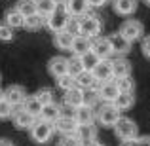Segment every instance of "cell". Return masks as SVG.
Here are the masks:
<instances>
[{"mask_svg": "<svg viewBox=\"0 0 150 146\" xmlns=\"http://www.w3.org/2000/svg\"><path fill=\"white\" fill-rule=\"evenodd\" d=\"M122 112L112 104V102H101L95 108V123H99L105 129H112L116 121L120 120Z\"/></svg>", "mask_w": 150, "mask_h": 146, "instance_id": "obj_1", "label": "cell"}, {"mask_svg": "<svg viewBox=\"0 0 150 146\" xmlns=\"http://www.w3.org/2000/svg\"><path fill=\"white\" fill-rule=\"evenodd\" d=\"M118 34L133 46L135 42L143 40L146 32H144V25L139 21V19H125V21H122L120 29H118Z\"/></svg>", "mask_w": 150, "mask_h": 146, "instance_id": "obj_2", "label": "cell"}, {"mask_svg": "<svg viewBox=\"0 0 150 146\" xmlns=\"http://www.w3.org/2000/svg\"><path fill=\"white\" fill-rule=\"evenodd\" d=\"M112 131H114V135H116V139L120 140V142H124V140H131V139H135V137H139V125H137L135 120H131V118L120 116V120L116 121Z\"/></svg>", "mask_w": 150, "mask_h": 146, "instance_id": "obj_3", "label": "cell"}, {"mask_svg": "<svg viewBox=\"0 0 150 146\" xmlns=\"http://www.w3.org/2000/svg\"><path fill=\"white\" fill-rule=\"evenodd\" d=\"M101 29H103V23L97 15L86 13L82 17H78V34H82V36H88L93 40L101 34Z\"/></svg>", "mask_w": 150, "mask_h": 146, "instance_id": "obj_4", "label": "cell"}, {"mask_svg": "<svg viewBox=\"0 0 150 146\" xmlns=\"http://www.w3.org/2000/svg\"><path fill=\"white\" fill-rule=\"evenodd\" d=\"M29 133H30V139L36 144H48L51 140V137H53V133H55V127H53V123L44 121V120L38 118V120L34 121V125L29 129Z\"/></svg>", "mask_w": 150, "mask_h": 146, "instance_id": "obj_5", "label": "cell"}, {"mask_svg": "<svg viewBox=\"0 0 150 146\" xmlns=\"http://www.w3.org/2000/svg\"><path fill=\"white\" fill-rule=\"evenodd\" d=\"M69 19L70 15L65 11V8L59 6L57 10L53 11V13L50 15V17H46V29H50L51 32H61V30L67 29V25H69Z\"/></svg>", "mask_w": 150, "mask_h": 146, "instance_id": "obj_6", "label": "cell"}, {"mask_svg": "<svg viewBox=\"0 0 150 146\" xmlns=\"http://www.w3.org/2000/svg\"><path fill=\"white\" fill-rule=\"evenodd\" d=\"M27 89L19 84H11L4 89V101H8L13 108H21L23 102L27 101Z\"/></svg>", "mask_w": 150, "mask_h": 146, "instance_id": "obj_7", "label": "cell"}, {"mask_svg": "<svg viewBox=\"0 0 150 146\" xmlns=\"http://www.w3.org/2000/svg\"><path fill=\"white\" fill-rule=\"evenodd\" d=\"M97 95H99L101 102H114L116 97L120 95L116 80H108V82H105V84H99L97 85Z\"/></svg>", "mask_w": 150, "mask_h": 146, "instance_id": "obj_8", "label": "cell"}, {"mask_svg": "<svg viewBox=\"0 0 150 146\" xmlns=\"http://www.w3.org/2000/svg\"><path fill=\"white\" fill-rule=\"evenodd\" d=\"M112 61V74L114 80H120V78H129L133 72V65L127 57H114Z\"/></svg>", "mask_w": 150, "mask_h": 146, "instance_id": "obj_9", "label": "cell"}, {"mask_svg": "<svg viewBox=\"0 0 150 146\" xmlns=\"http://www.w3.org/2000/svg\"><path fill=\"white\" fill-rule=\"evenodd\" d=\"M48 72L57 80V78L69 74V59L63 57V55H55L48 61Z\"/></svg>", "mask_w": 150, "mask_h": 146, "instance_id": "obj_10", "label": "cell"}, {"mask_svg": "<svg viewBox=\"0 0 150 146\" xmlns=\"http://www.w3.org/2000/svg\"><path fill=\"white\" fill-rule=\"evenodd\" d=\"M112 11L120 17H131L139 8V0H112Z\"/></svg>", "mask_w": 150, "mask_h": 146, "instance_id": "obj_11", "label": "cell"}, {"mask_svg": "<svg viewBox=\"0 0 150 146\" xmlns=\"http://www.w3.org/2000/svg\"><path fill=\"white\" fill-rule=\"evenodd\" d=\"M91 51L97 55V57L101 59V61H105V59H112V48H110V42L106 36H97L91 40Z\"/></svg>", "mask_w": 150, "mask_h": 146, "instance_id": "obj_12", "label": "cell"}, {"mask_svg": "<svg viewBox=\"0 0 150 146\" xmlns=\"http://www.w3.org/2000/svg\"><path fill=\"white\" fill-rule=\"evenodd\" d=\"M97 133H99V129H97L95 123H91V125H78L76 139H78V142H80L82 146H89L91 142L97 140Z\"/></svg>", "mask_w": 150, "mask_h": 146, "instance_id": "obj_13", "label": "cell"}, {"mask_svg": "<svg viewBox=\"0 0 150 146\" xmlns=\"http://www.w3.org/2000/svg\"><path fill=\"white\" fill-rule=\"evenodd\" d=\"M106 38H108V42H110V48H112L114 57H125V55L131 51V44H129L127 40H124L118 32L110 34V36H106Z\"/></svg>", "mask_w": 150, "mask_h": 146, "instance_id": "obj_14", "label": "cell"}, {"mask_svg": "<svg viewBox=\"0 0 150 146\" xmlns=\"http://www.w3.org/2000/svg\"><path fill=\"white\" fill-rule=\"evenodd\" d=\"M63 8H65V11L70 15V17H82V15L89 13V2L88 0H67L65 4H63Z\"/></svg>", "mask_w": 150, "mask_h": 146, "instance_id": "obj_15", "label": "cell"}, {"mask_svg": "<svg viewBox=\"0 0 150 146\" xmlns=\"http://www.w3.org/2000/svg\"><path fill=\"white\" fill-rule=\"evenodd\" d=\"M95 80L99 84H105L108 80H114V74H112V61L110 59H105V61H99V65L91 70Z\"/></svg>", "mask_w": 150, "mask_h": 146, "instance_id": "obj_16", "label": "cell"}, {"mask_svg": "<svg viewBox=\"0 0 150 146\" xmlns=\"http://www.w3.org/2000/svg\"><path fill=\"white\" fill-rule=\"evenodd\" d=\"M11 120H13V125H15V129H30L34 125V121H36V118L34 116H30L29 112H25L23 108H15V112H13V116H11Z\"/></svg>", "mask_w": 150, "mask_h": 146, "instance_id": "obj_17", "label": "cell"}, {"mask_svg": "<svg viewBox=\"0 0 150 146\" xmlns=\"http://www.w3.org/2000/svg\"><path fill=\"white\" fill-rule=\"evenodd\" d=\"M53 127H55V133H61L63 137H69V135H76L78 123L74 118H59L53 123Z\"/></svg>", "mask_w": 150, "mask_h": 146, "instance_id": "obj_18", "label": "cell"}, {"mask_svg": "<svg viewBox=\"0 0 150 146\" xmlns=\"http://www.w3.org/2000/svg\"><path fill=\"white\" fill-rule=\"evenodd\" d=\"M89 49H91V38L82 36V34H76V36H74V40H72L70 53H72L74 57H82V55H86Z\"/></svg>", "mask_w": 150, "mask_h": 146, "instance_id": "obj_19", "label": "cell"}, {"mask_svg": "<svg viewBox=\"0 0 150 146\" xmlns=\"http://www.w3.org/2000/svg\"><path fill=\"white\" fill-rule=\"evenodd\" d=\"M74 120H76L78 125H91V123H95V108L82 104L80 108H76Z\"/></svg>", "mask_w": 150, "mask_h": 146, "instance_id": "obj_20", "label": "cell"}, {"mask_svg": "<svg viewBox=\"0 0 150 146\" xmlns=\"http://www.w3.org/2000/svg\"><path fill=\"white\" fill-rule=\"evenodd\" d=\"M112 104L116 106L120 112H125V110L133 108V104H135V91H122Z\"/></svg>", "mask_w": 150, "mask_h": 146, "instance_id": "obj_21", "label": "cell"}, {"mask_svg": "<svg viewBox=\"0 0 150 146\" xmlns=\"http://www.w3.org/2000/svg\"><path fill=\"white\" fill-rule=\"evenodd\" d=\"M72 40H74V34L67 32V30H61V32L53 34V46L57 49H63V51H70V48H72Z\"/></svg>", "mask_w": 150, "mask_h": 146, "instance_id": "obj_22", "label": "cell"}, {"mask_svg": "<svg viewBox=\"0 0 150 146\" xmlns=\"http://www.w3.org/2000/svg\"><path fill=\"white\" fill-rule=\"evenodd\" d=\"M63 102H65V104H69V106H72V108H80V106L84 104V89L72 87L70 91L65 93Z\"/></svg>", "mask_w": 150, "mask_h": 146, "instance_id": "obj_23", "label": "cell"}, {"mask_svg": "<svg viewBox=\"0 0 150 146\" xmlns=\"http://www.w3.org/2000/svg\"><path fill=\"white\" fill-rule=\"evenodd\" d=\"M4 23L10 25L13 30L15 29H23V27H25V17H23L15 8H10V10L4 13Z\"/></svg>", "mask_w": 150, "mask_h": 146, "instance_id": "obj_24", "label": "cell"}, {"mask_svg": "<svg viewBox=\"0 0 150 146\" xmlns=\"http://www.w3.org/2000/svg\"><path fill=\"white\" fill-rule=\"evenodd\" d=\"M21 108L38 120V118H40V114H42V108H44V106H42V102L36 99V95H29V97H27V101L23 102Z\"/></svg>", "mask_w": 150, "mask_h": 146, "instance_id": "obj_25", "label": "cell"}, {"mask_svg": "<svg viewBox=\"0 0 150 146\" xmlns=\"http://www.w3.org/2000/svg\"><path fill=\"white\" fill-rule=\"evenodd\" d=\"M76 85H78L80 89H95L97 85H99V82L95 80L93 72H88V70H84L80 76H76Z\"/></svg>", "mask_w": 150, "mask_h": 146, "instance_id": "obj_26", "label": "cell"}, {"mask_svg": "<svg viewBox=\"0 0 150 146\" xmlns=\"http://www.w3.org/2000/svg\"><path fill=\"white\" fill-rule=\"evenodd\" d=\"M34 2H36V13H40L42 17H50L59 8V4L55 0H34Z\"/></svg>", "mask_w": 150, "mask_h": 146, "instance_id": "obj_27", "label": "cell"}, {"mask_svg": "<svg viewBox=\"0 0 150 146\" xmlns=\"http://www.w3.org/2000/svg\"><path fill=\"white\" fill-rule=\"evenodd\" d=\"M40 120H44V121H50V123H55V121L59 120V104H57V102H51V104H46L44 108H42Z\"/></svg>", "mask_w": 150, "mask_h": 146, "instance_id": "obj_28", "label": "cell"}, {"mask_svg": "<svg viewBox=\"0 0 150 146\" xmlns=\"http://www.w3.org/2000/svg\"><path fill=\"white\" fill-rule=\"evenodd\" d=\"M46 27V17H42L40 13H34L30 15V17H25V27L23 29L30 30V32H34V30H40Z\"/></svg>", "mask_w": 150, "mask_h": 146, "instance_id": "obj_29", "label": "cell"}, {"mask_svg": "<svg viewBox=\"0 0 150 146\" xmlns=\"http://www.w3.org/2000/svg\"><path fill=\"white\" fill-rule=\"evenodd\" d=\"M13 8L23 15V17H30V15L36 13V2H34V0H19Z\"/></svg>", "mask_w": 150, "mask_h": 146, "instance_id": "obj_30", "label": "cell"}, {"mask_svg": "<svg viewBox=\"0 0 150 146\" xmlns=\"http://www.w3.org/2000/svg\"><path fill=\"white\" fill-rule=\"evenodd\" d=\"M80 61H82V66H84V70H88V72H91V70L95 68L97 65H99V61H101V59L97 57V55L93 53L91 49H89V51H88L86 55H82V57H80Z\"/></svg>", "mask_w": 150, "mask_h": 146, "instance_id": "obj_31", "label": "cell"}, {"mask_svg": "<svg viewBox=\"0 0 150 146\" xmlns=\"http://www.w3.org/2000/svg\"><path fill=\"white\" fill-rule=\"evenodd\" d=\"M55 82H57V87H59V89H63L65 93H67V91H70L72 87H78V85H76V78L70 76V74H65V76L57 78Z\"/></svg>", "mask_w": 150, "mask_h": 146, "instance_id": "obj_32", "label": "cell"}, {"mask_svg": "<svg viewBox=\"0 0 150 146\" xmlns=\"http://www.w3.org/2000/svg\"><path fill=\"white\" fill-rule=\"evenodd\" d=\"M84 72V66H82V61H80V57H70L69 59V74L70 76H80V74Z\"/></svg>", "mask_w": 150, "mask_h": 146, "instance_id": "obj_33", "label": "cell"}, {"mask_svg": "<svg viewBox=\"0 0 150 146\" xmlns=\"http://www.w3.org/2000/svg\"><path fill=\"white\" fill-rule=\"evenodd\" d=\"M36 99L42 102V106H46V104H51V102H55L53 101V91H51L50 87H42V89H38L36 93Z\"/></svg>", "mask_w": 150, "mask_h": 146, "instance_id": "obj_34", "label": "cell"}, {"mask_svg": "<svg viewBox=\"0 0 150 146\" xmlns=\"http://www.w3.org/2000/svg\"><path fill=\"white\" fill-rule=\"evenodd\" d=\"M120 146H150V135H139L131 140H124Z\"/></svg>", "mask_w": 150, "mask_h": 146, "instance_id": "obj_35", "label": "cell"}, {"mask_svg": "<svg viewBox=\"0 0 150 146\" xmlns=\"http://www.w3.org/2000/svg\"><path fill=\"white\" fill-rule=\"evenodd\" d=\"M118 84V89L122 91H135V80H133V76L129 78H120V80H116Z\"/></svg>", "mask_w": 150, "mask_h": 146, "instance_id": "obj_36", "label": "cell"}, {"mask_svg": "<svg viewBox=\"0 0 150 146\" xmlns=\"http://www.w3.org/2000/svg\"><path fill=\"white\" fill-rule=\"evenodd\" d=\"M13 29H11L10 25H6V23H0V42H11L13 40Z\"/></svg>", "mask_w": 150, "mask_h": 146, "instance_id": "obj_37", "label": "cell"}, {"mask_svg": "<svg viewBox=\"0 0 150 146\" xmlns=\"http://www.w3.org/2000/svg\"><path fill=\"white\" fill-rule=\"evenodd\" d=\"M13 112H15V108L10 104L8 101H0V120H8V118H11L13 116Z\"/></svg>", "mask_w": 150, "mask_h": 146, "instance_id": "obj_38", "label": "cell"}, {"mask_svg": "<svg viewBox=\"0 0 150 146\" xmlns=\"http://www.w3.org/2000/svg\"><path fill=\"white\" fill-rule=\"evenodd\" d=\"M141 53L146 61H150V34H144V38L141 40Z\"/></svg>", "mask_w": 150, "mask_h": 146, "instance_id": "obj_39", "label": "cell"}, {"mask_svg": "<svg viewBox=\"0 0 150 146\" xmlns=\"http://www.w3.org/2000/svg\"><path fill=\"white\" fill-rule=\"evenodd\" d=\"M57 146H82L78 142L76 135H69V137H61V140L57 142Z\"/></svg>", "mask_w": 150, "mask_h": 146, "instance_id": "obj_40", "label": "cell"}, {"mask_svg": "<svg viewBox=\"0 0 150 146\" xmlns=\"http://www.w3.org/2000/svg\"><path fill=\"white\" fill-rule=\"evenodd\" d=\"M89 2V6L91 8H105L108 2H112V0H88Z\"/></svg>", "mask_w": 150, "mask_h": 146, "instance_id": "obj_41", "label": "cell"}, {"mask_svg": "<svg viewBox=\"0 0 150 146\" xmlns=\"http://www.w3.org/2000/svg\"><path fill=\"white\" fill-rule=\"evenodd\" d=\"M0 146H15L10 139H0Z\"/></svg>", "mask_w": 150, "mask_h": 146, "instance_id": "obj_42", "label": "cell"}, {"mask_svg": "<svg viewBox=\"0 0 150 146\" xmlns=\"http://www.w3.org/2000/svg\"><path fill=\"white\" fill-rule=\"evenodd\" d=\"M89 146H105V144H103V142H99V140H95V142H91Z\"/></svg>", "mask_w": 150, "mask_h": 146, "instance_id": "obj_43", "label": "cell"}, {"mask_svg": "<svg viewBox=\"0 0 150 146\" xmlns=\"http://www.w3.org/2000/svg\"><path fill=\"white\" fill-rule=\"evenodd\" d=\"M55 2H57V4H59V6H63V4H65V2H67V0H55Z\"/></svg>", "mask_w": 150, "mask_h": 146, "instance_id": "obj_44", "label": "cell"}, {"mask_svg": "<svg viewBox=\"0 0 150 146\" xmlns=\"http://www.w3.org/2000/svg\"><path fill=\"white\" fill-rule=\"evenodd\" d=\"M4 99V89H0V101Z\"/></svg>", "mask_w": 150, "mask_h": 146, "instance_id": "obj_45", "label": "cell"}, {"mask_svg": "<svg viewBox=\"0 0 150 146\" xmlns=\"http://www.w3.org/2000/svg\"><path fill=\"white\" fill-rule=\"evenodd\" d=\"M143 2H144V4H146V6L150 8V0H143Z\"/></svg>", "mask_w": 150, "mask_h": 146, "instance_id": "obj_46", "label": "cell"}, {"mask_svg": "<svg viewBox=\"0 0 150 146\" xmlns=\"http://www.w3.org/2000/svg\"><path fill=\"white\" fill-rule=\"evenodd\" d=\"M0 82H2V76H0Z\"/></svg>", "mask_w": 150, "mask_h": 146, "instance_id": "obj_47", "label": "cell"}]
</instances>
